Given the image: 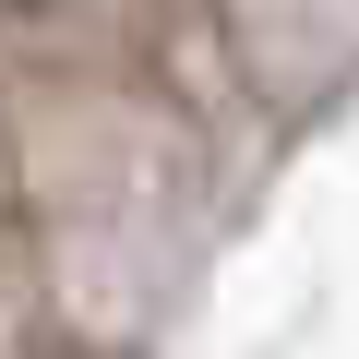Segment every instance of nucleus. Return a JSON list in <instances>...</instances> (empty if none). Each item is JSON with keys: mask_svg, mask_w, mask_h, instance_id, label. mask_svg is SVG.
<instances>
[{"mask_svg": "<svg viewBox=\"0 0 359 359\" xmlns=\"http://www.w3.org/2000/svg\"><path fill=\"white\" fill-rule=\"evenodd\" d=\"M0 13H48V0H0Z\"/></svg>", "mask_w": 359, "mask_h": 359, "instance_id": "nucleus-1", "label": "nucleus"}]
</instances>
